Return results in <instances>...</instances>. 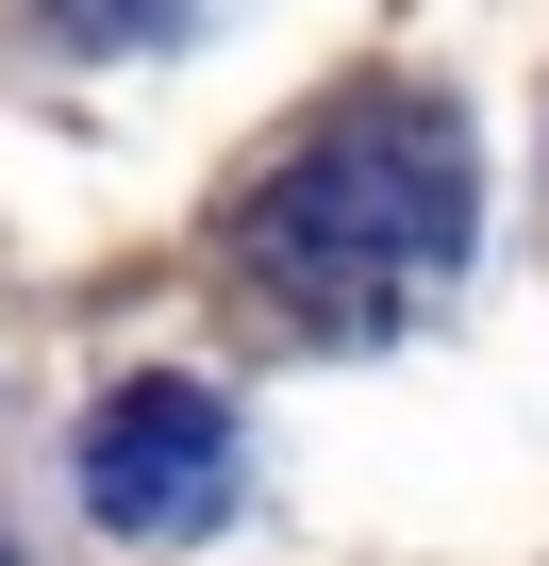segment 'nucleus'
Listing matches in <instances>:
<instances>
[{
  "label": "nucleus",
  "mask_w": 549,
  "mask_h": 566,
  "mask_svg": "<svg viewBox=\"0 0 549 566\" xmlns=\"http://www.w3.org/2000/svg\"><path fill=\"white\" fill-rule=\"evenodd\" d=\"M466 233H483V150H466V117L433 84L317 101L284 150L250 167V200H233V266L300 334H334V350L400 334L433 283L466 266Z\"/></svg>",
  "instance_id": "f257e3e1"
},
{
  "label": "nucleus",
  "mask_w": 549,
  "mask_h": 566,
  "mask_svg": "<svg viewBox=\"0 0 549 566\" xmlns=\"http://www.w3.org/2000/svg\"><path fill=\"white\" fill-rule=\"evenodd\" d=\"M233 400L217 384H183V367H150V384H117L101 417H84V500L117 516V533H200L217 500H233Z\"/></svg>",
  "instance_id": "f03ea898"
},
{
  "label": "nucleus",
  "mask_w": 549,
  "mask_h": 566,
  "mask_svg": "<svg viewBox=\"0 0 549 566\" xmlns=\"http://www.w3.org/2000/svg\"><path fill=\"white\" fill-rule=\"evenodd\" d=\"M34 18H51L67 51H167V34H183V0H34Z\"/></svg>",
  "instance_id": "7ed1b4c3"
}]
</instances>
